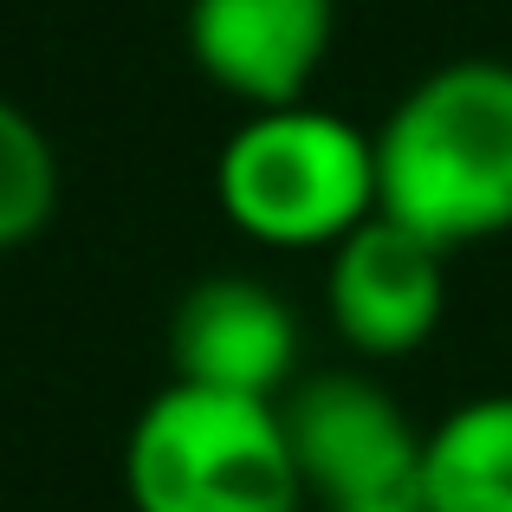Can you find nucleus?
Returning a JSON list of instances; mask_svg holds the SVG:
<instances>
[{"label":"nucleus","mask_w":512,"mask_h":512,"mask_svg":"<svg viewBox=\"0 0 512 512\" xmlns=\"http://www.w3.org/2000/svg\"><path fill=\"white\" fill-rule=\"evenodd\" d=\"M376 214L428 247L512 234V65L467 52L396 98L376 130Z\"/></svg>","instance_id":"f257e3e1"},{"label":"nucleus","mask_w":512,"mask_h":512,"mask_svg":"<svg viewBox=\"0 0 512 512\" xmlns=\"http://www.w3.org/2000/svg\"><path fill=\"white\" fill-rule=\"evenodd\" d=\"M214 201L260 247H338L376 214V143L318 104L247 111L214 156Z\"/></svg>","instance_id":"f03ea898"},{"label":"nucleus","mask_w":512,"mask_h":512,"mask_svg":"<svg viewBox=\"0 0 512 512\" xmlns=\"http://www.w3.org/2000/svg\"><path fill=\"white\" fill-rule=\"evenodd\" d=\"M137 512H305L279 402L163 383L124 441Z\"/></svg>","instance_id":"7ed1b4c3"},{"label":"nucleus","mask_w":512,"mask_h":512,"mask_svg":"<svg viewBox=\"0 0 512 512\" xmlns=\"http://www.w3.org/2000/svg\"><path fill=\"white\" fill-rule=\"evenodd\" d=\"M286 448L299 467L305 506L325 512H376L415 506L428 428L409 422L389 383L370 370H312L279 396Z\"/></svg>","instance_id":"20e7f679"},{"label":"nucleus","mask_w":512,"mask_h":512,"mask_svg":"<svg viewBox=\"0 0 512 512\" xmlns=\"http://www.w3.org/2000/svg\"><path fill=\"white\" fill-rule=\"evenodd\" d=\"M305 331L279 286L253 273H208L169 312V383L221 389V396L279 402L299 383Z\"/></svg>","instance_id":"39448f33"},{"label":"nucleus","mask_w":512,"mask_h":512,"mask_svg":"<svg viewBox=\"0 0 512 512\" xmlns=\"http://www.w3.org/2000/svg\"><path fill=\"white\" fill-rule=\"evenodd\" d=\"M325 312L331 331L363 363L409 357L441 331L448 312V253L422 234L396 227L389 214H370L357 234L331 247L325 266Z\"/></svg>","instance_id":"423d86ee"},{"label":"nucleus","mask_w":512,"mask_h":512,"mask_svg":"<svg viewBox=\"0 0 512 512\" xmlns=\"http://www.w3.org/2000/svg\"><path fill=\"white\" fill-rule=\"evenodd\" d=\"M188 59L247 111L305 104L338 39V0H188Z\"/></svg>","instance_id":"0eeeda50"},{"label":"nucleus","mask_w":512,"mask_h":512,"mask_svg":"<svg viewBox=\"0 0 512 512\" xmlns=\"http://www.w3.org/2000/svg\"><path fill=\"white\" fill-rule=\"evenodd\" d=\"M422 512H512V389L454 402L422 441Z\"/></svg>","instance_id":"6e6552de"},{"label":"nucleus","mask_w":512,"mask_h":512,"mask_svg":"<svg viewBox=\"0 0 512 512\" xmlns=\"http://www.w3.org/2000/svg\"><path fill=\"white\" fill-rule=\"evenodd\" d=\"M59 214V150L26 104L0 98V253L39 240Z\"/></svg>","instance_id":"1a4fd4ad"},{"label":"nucleus","mask_w":512,"mask_h":512,"mask_svg":"<svg viewBox=\"0 0 512 512\" xmlns=\"http://www.w3.org/2000/svg\"><path fill=\"white\" fill-rule=\"evenodd\" d=\"M376 512H422V506H376Z\"/></svg>","instance_id":"9d476101"}]
</instances>
